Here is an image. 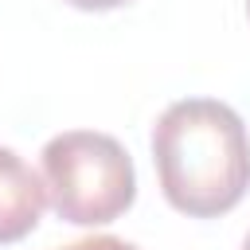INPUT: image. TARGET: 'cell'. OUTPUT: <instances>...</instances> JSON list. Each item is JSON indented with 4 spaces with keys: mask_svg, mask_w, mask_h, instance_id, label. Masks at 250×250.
Segmentation results:
<instances>
[{
    "mask_svg": "<svg viewBox=\"0 0 250 250\" xmlns=\"http://www.w3.org/2000/svg\"><path fill=\"white\" fill-rule=\"evenodd\" d=\"M152 164L180 215H227L250 188L246 125L219 98H180L152 125Z\"/></svg>",
    "mask_w": 250,
    "mask_h": 250,
    "instance_id": "cell-1",
    "label": "cell"
},
{
    "mask_svg": "<svg viewBox=\"0 0 250 250\" xmlns=\"http://www.w3.org/2000/svg\"><path fill=\"white\" fill-rule=\"evenodd\" d=\"M43 180L62 223L102 227L137 199V172L117 137L98 129H66L43 145Z\"/></svg>",
    "mask_w": 250,
    "mask_h": 250,
    "instance_id": "cell-2",
    "label": "cell"
},
{
    "mask_svg": "<svg viewBox=\"0 0 250 250\" xmlns=\"http://www.w3.org/2000/svg\"><path fill=\"white\" fill-rule=\"evenodd\" d=\"M47 207V180L12 148L0 145V246L27 238Z\"/></svg>",
    "mask_w": 250,
    "mask_h": 250,
    "instance_id": "cell-3",
    "label": "cell"
},
{
    "mask_svg": "<svg viewBox=\"0 0 250 250\" xmlns=\"http://www.w3.org/2000/svg\"><path fill=\"white\" fill-rule=\"evenodd\" d=\"M55 250H141L117 234H94V238H78V242H66V246H55Z\"/></svg>",
    "mask_w": 250,
    "mask_h": 250,
    "instance_id": "cell-4",
    "label": "cell"
},
{
    "mask_svg": "<svg viewBox=\"0 0 250 250\" xmlns=\"http://www.w3.org/2000/svg\"><path fill=\"white\" fill-rule=\"evenodd\" d=\"M70 8H82V12H109V8H121L129 0H66Z\"/></svg>",
    "mask_w": 250,
    "mask_h": 250,
    "instance_id": "cell-5",
    "label": "cell"
},
{
    "mask_svg": "<svg viewBox=\"0 0 250 250\" xmlns=\"http://www.w3.org/2000/svg\"><path fill=\"white\" fill-rule=\"evenodd\" d=\"M242 250H250V234H246V242H242Z\"/></svg>",
    "mask_w": 250,
    "mask_h": 250,
    "instance_id": "cell-6",
    "label": "cell"
},
{
    "mask_svg": "<svg viewBox=\"0 0 250 250\" xmlns=\"http://www.w3.org/2000/svg\"><path fill=\"white\" fill-rule=\"evenodd\" d=\"M246 16H250V0H246Z\"/></svg>",
    "mask_w": 250,
    "mask_h": 250,
    "instance_id": "cell-7",
    "label": "cell"
}]
</instances>
